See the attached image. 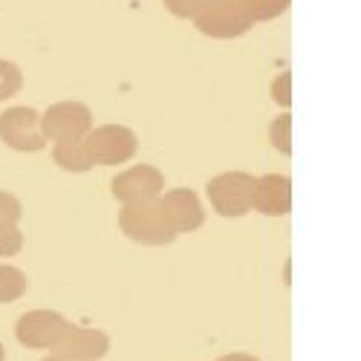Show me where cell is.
I'll return each instance as SVG.
<instances>
[{
	"label": "cell",
	"mask_w": 361,
	"mask_h": 361,
	"mask_svg": "<svg viewBox=\"0 0 361 361\" xmlns=\"http://www.w3.org/2000/svg\"><path fill=\"white\" fill-rule=\"evenodd\" d=\"M118 228L139 246H171L176 240V231L165 220L157 200L122 205V212H118Z\"/></svg>",
	"instance_id": "6da1fadb"
},
{
	"label": "cell",
	"mask_w": 361,
	"mask_h": 361,
	"mask_svg": "<svg viewBox=\"0 0 361 361\" xmlns=\"http://www.w3.org/2000/svg\"><path fill=\"white\" fill-rule=\"evenodd\" d=\"M255 179L246 171H226L217 173L208 183V200H212L214 212L220 217H246L252 212V191H255Z\"/></svg>",
	"instance_id": "7a4b0ae2"
},
{
	"label": "cell",
	"mask_w": 361,
	"mask_h": 361,
	"mask_svg": "<svg viewBox=\"0 0 361 361\" xmlns=\"http://www.w3.org/2000/svg\"><path fill=\"white\" fill-rule=\"evenodd\" d=\"M41 130L47 142H75L93 130V113L81 102H55L41 116Z\"/></svg>",
	"instance_id": "3957f363"
},
{
	"label": "cell",
	"mask_w": 361,
	"mask_h": 361,
	"mask_svg": "<svg viewBox=\"0 0 361 361\" xmlns=\"http://www.w3.org/2000/svg\"><path fill=\"white\" fill-rule=\"evenodd\" d=\"M87 147H90V157H93L96 165H122L128 159L136 157L139 150V139L130 128L125 125H102L93 128L84 136Z\"/></svg>",
	"instance_id": "277c9868"
},
{
	"label": "cell",
	"mask_w": 361,
	"mask_h": 361,
	"mask_svg": "<svg viewBox=\"0 0 361 361\" xmlns=\"http://www.w3.org/2000/svg\"><path fill=\"white\" fill-rule=\"evenodd\" d=\"M0 142L20 154L44 150L47 136L41 130V116L32 107H9L0 113Z\"/></svg>",
	"instance_id": "5b68a950"
},
{
	"label": "cell",
	"mask_w": 361,
	"mask_h": 361,
	"mask_svg": "<svg viewBox=\"0 0 361 361\" xmlns=\"http://www.w3.org/2000/svg\"><path fill=\"white\" fill-rule=\"evenodd\" d=\"M73 324L61 315V312H52V310H32V312H23L18 326H15V336L23 347L29 350H52L58 341L67 336V329Z\"/></svg>",
	"instance_id": "8992f818"
},
{
	"label": "cell",
	"mask_w": 361,
	"mask_h": 361,
	"mask_svg": "<svg viewBox=\"0 0 361 361\" xmlns=\"http://www.w3.org/2000/svg\"><path fill=\"white\" fill-rule=\"evenodd\" d=\"M110 188L122 205L150 202V200H159V194L165 191V176L154 165H133L122 173H116Z\"/></svg>",
	"instance_id": "52a82bcc"
},
{
	"label": "cell",
	"mask_w": 361,
	"mask_h": 361,
	"mask_svg": "<svg viewBox=\"0 0 361 361\" xmlns=\"http://www.w3.org/2000/svg\"><path fill=\"white\" fill-rule=\"evenodd\" d=\"M157 202L176 234H188L205 226V208L200 205V197L191 188H171L159 194Z\"/></svg>",
	"instance_id": "ba28073f"
},
{
	"label": "cell",
	"mask_w": 361,
	"mask_h": 361,
	"mask_svg": "<svg viewBox=\"0 0 361 361\" xmlns=\"http://www.w3.org/2000/svg\"><path fill=\"white\" fill-rule=\"evenodd\" d=\"M194 26L200 29L202 35L208 38H220V41H228V38H240L246 35L249 29L255 26V20L240 9L237 0H226V4L214 6L202 12L200 18H194Z\"/></svg>",
	"instance_id": "9c48e42d"
},
{
	"label": "cell",
	"mask_w": 361,
	"mask_h": 361,
	"mask_svg": "<svg viewBox=\"0 0 361 361\" xmlns=\"http://www.w3.org/2000/svg\"><path fill=\"white\" fill-rule=\"evenodd\" d=\"M252 208L266 217H283L292 212V179L283 173H266L255 179Z\"/></svg>",
	"instance_id": "30bf717a"
},
{
	"label": "cell",
	"mask_w": 361,
	"mask_h": 361,
	"mask_svg": "<svg viewBox=\"0 0 361 361\" xmlns=\"http://www.w3.org/2000/svg\"><path fill=\"white\" fill-rule=\"evenodd\" d=\"M110 353V336L102 329H90V326H70L67 336L52 347V355L61 358H84V361H99Z\"/></svg>",
	"instance_id": "8fae6325"
},
{
	"label": "cell",
	"mask_w": 361,
	"mask_h": 361,
	"mask_svg": "<svg viewBox=\"0 0 361 361\" xmlns=\"http://www.w3.org/2000/svg\"><path fill=\"white\" fill-rule=\"evenodd\" d=\"M52 159L58 168H64L70 173H87L93 171L96 162L90 157V147L84 139H75V142H58L55 150H52Z\"/></svg>",
	"instance_id": "7c38bea8"
},
{
	"label": "cell",
	"mask_w": 361,
	"mask_h": 361,
	"mask_svg": "<svg viewBox=\"0 0 361 361\" xmlns=\"http://www.w3.org/2000/svg\"><path fill=\"white\" fill-rule=\"evenodd\" d=\"M26 292V275L15 266H0V304H15Z\"/></svg>",
	"instance_id": "4fadbf2b"
},
{
	"label": "cell",
	"mask_w": 361,
	"mask_h": 361,
	"mask_svg": "<svg viewBox=\"0 0 361 361\" xmlns=\"http://www.w3.org/2000/svg\"><path fill=\"white\" fill-rule=\"evenodd\" d=\"M237 4L257 23V20H272V18L283 15L292 0H237Z\"/></svg>",
	"instance_id": "5bb4252c"
},
{
	"label": "cell",
	"mask_w": 361,
	"mask_h": 361,
	"mask_svg": "<svg viewBox=\"0 0 361 361\" xmlns=\"http://www.w3.org/2000/svg\"><path fill=\"white\" fill-rule=\"evenodd\" d=\"M162 4H165V9H168L171 15L194 20V18H200L202 12H208V9H214V6L226 4V0H162Z\"/></svg>",
	"instance_id": "9a60e30c"
},
{
	"label": "cell",
	"mask_w": 361,
	"mask_h": 361,
	"mask_svg": "<svg viewBox=\"0 0 361 361\" xmlns=\"http://www.w3.org/2000/svg\"><path fill=\"white\" fill-rule=\"evenodd\" d=\"M269 136H272L275 150H281L283 157H289L292 154V116L289 113H281L275 122H272V128H269Z\"/></svg>",
	"instance_id": "2e32d148"
},
{
	"label": "cell",
	"mask_w": 361,
	"mask_h": 361,
	"mask_svg": "<svg viewBox=\"0 0 361 361\" xmlns=\"http://www.w3.org/2000/svg\"><path fill=\"white\" fill-rule=\"evenodd\" d=\"M20 87H23V75L18 70V64L12 61H0V102H6L12 96L20 93Z\"/></svg>",
	"instance_id": "e0dca14e"
},
{
	"label": "cell",
	"mask_w": 361,
	"mask_h": 361,
	"mask_svg": "<svg viewBox=\"0 0 361 361\" xmlns=\"http://www.w3.org/2000/svg\"><path fill=\"white\" fill-rule=\"evenodd\" d=\"M23 249V234L12 223H0V257H15Z\"/></svg>",
	"instance_id": "ac0fdd59"
},
{
	"label": "cell",
	"mask_w": 361,
	"mask_h": 361,
	"mask_svg": "<svg viewBox=\"0 0 361 361\" xmlns=\"http://www.w3.org/2000/svg\"><path fill=\"white\" fill-rule=\"evenodd\" d=\"M23 217V205L15 194H6V191H0V223H12L18 226V220Z\"/></svg>",
	"instance_id": "d6986e66"
},
{
	"label": "cell",
	"mask_w": 361,
	"mask_h": 361,
	"mask_svg": "<svg viewBox=\"0 0 361 361\" xmlns=\"http://www.w3.org/2000/svg\"><path fill=\"white\" fill-rule=\"evenodd\" d=\"M272 99H275V104H281L283 110H289V104H292V73H289V70L275 78V84H272Z\"/></svg>",
	"instance_id": "ffe728a7"
},
{
	"label": "cell",
	"mask_w": 361,
	"mask_h": 361,
	"mask_svg": "<svg viewBox=\"0 0 361 361\" xmlns=\"http://www.w3.org/2000/svg\"><path fill=\"white\" fill-rule=\"evenodd\" d=\"M217 361H260V358H255V355H249V353H228V355H223V358H217Z\"/></svg>",
	"instance_id": "44dd1931"
},
{
	"label": "cell",
	"mask_w": 361,
	"mask_h": 361,
	"mask_svg": "<svg viewBox=\"0 0 361 361\" xmlns=\"http://www.w3.org/2000/svg\"><path fill=\"white\" fill-rule=\"evenodd\" d=\"M44 361H84V358H61V355H49V358H44Z\"/></svg>",
	"instance_id": "7402d4cb"
},
{
	"label": "cell",
	"mask_w": 361,
	"mask_h": 361,
	"mask_svg": "<svg viewBox=\"0 0 361 361\" xmlns=\"http://www.w3.org/2000/svg\"><path fill=\"white\" fill-rule=\"evenodd\" d=\"M0 361H6V350H4V344H0Z\"/></svg>",
	"instance_id": "603a6c76"
}]
</instances>
